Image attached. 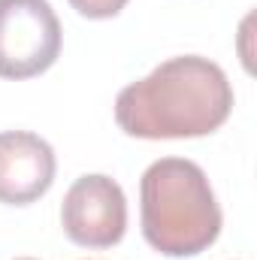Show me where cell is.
<instances>
[{"mask_svg":"<svg viewBox=\"0 0 257 260\" xmlns=\"http://www.w3.org/2000/svg\"><path fill=\"white\" fill-rule=\"evenodd\" d=\"M70 6H73L79 15L100 21V18H112V15H118V12L127 6V0H70Z\"/></svg>","mask_w":257,"mask_h":260,"instance_id":"8992f818","label":"cell"},{"mask_svg":"<svg viewBox=\"0 0 257 260\" xmlns=\"http://www.w3.org/2000/svg\"><path fill=\"white\" fill-rule=\"evenodd\" d=\"M233 112V85L215 61L170 58L115 97V121L136 139H197Z\"/></svg>","mask_w":257,"mask_h":260,"instance_id":"6da1fadb","label":"cell"},{"mask_svg":"<svg viewBox=\"0 0 257 260\" xmlns=\"http://www.w3.org/2000/svg\"><path fill=\"white\" fill-rule=\"evenodd\" d=\"M61 224L82 248L118 245L127 230V200L121 185L103 173L76 179L61 206Z\"/></svg>","mask_w":257,"mask_h":260,"instance_id":"277c9868","label":"cell"},{"mask_svg":"<svg viewBox=\"0 0 257 260\" xmlns=\"http://www.w3.org/2000/svg\"><path fill=\"white\" fill-rule=\"evenodd\" d=\"M142 236L167 257H194L215 245L221 206L206 173L185 157H160L142 173Z\"/></svg>","mask_w":257,"mask_h":260,"instance_id":"7a4b0ae2","label":"cell"},{"mask_svg":"<svg viewBox=\"0 0 257 260\" xmlns=\"http://www.w3.org/2000/svg\"><path fill=\"white\" fill-rule=\"evenodd\" d=\"M61 55V21L49 0H0V79H34Z\"/></svg>","mask_w":257,"mask_h":260,"instance_id":"3957f363","label":"cell"},{"mask_svg":"<svg viewBox=\"0 0 257 260\" xmlns=\"http://www.w3.org/2000/svg\"><path fill=\"white\" fill-rule=\"evenodd\" d=\"M55 151L30 130L0 133V203L27 206L37 203L55 182Z\"/></svg>","mask_w":257,"mask_h":260,"instance_id":"5b68a950","label":"cell"},{"mask_svg":"<svg viewBox=\"0 0 257 260\" xmlns=\"http://www.w3.org/2000/svg\"><path fill=\"white\" fill-rule=\"evenodd\" d=\"M21 260H30V257H21Z\"/></svg>","mask_w":257,"mask_h":260,"instance_id":"52a82bcc","label":"cell"}]
</instances>
